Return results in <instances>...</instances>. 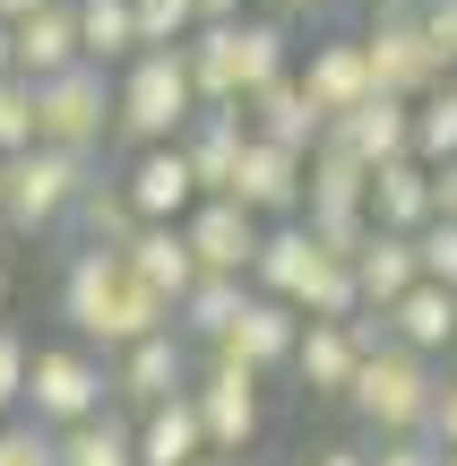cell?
Here are the masks:
<instances>
[{
    "mask_svg": "<svg viewBox=\"0 0 457 466\" xmlns=\"http://www.w3.org/2000/svg\"><path fill=\"white\" fill-rule=\"evenodd\" d=\"M26 380H35V354H26V337L0 319V423L26 415Z\"/></svg>",
    "mask_w": 457,
    "mask_h": 466,
    "instance_id": "34",
    "label": "cell"
},
{
    "mask_svg": "<svg viewBox=\"0 0 457 466\" xmlns=\"http://www.w3.org/2000/svg\"><path fill=\"white\" fill-rule=\"evenodd\" d=\"M432 398H441V371H432L423 354L389 346V354L363 363V380H354V398H345V406L363 415V432H372V450H380V441H423Z\"/></svg>",
    "mask_w": 457,
    "mask_h": 466,
    "instance_id": "4",
    "label": "cell"
},
{
    "mask_svg": "<svg viewBox=\"0 0 457 466\" xmlns=\"http://www.w3.org/2000/svg\"><path fill=\"white\" fill-rule=\"evenodd\" d=\"M372 466H441V450H432V441H380Z\"/></svg>",
    "mask_w": 457,
    "mask_h": 466,
    "instance_id": "39",
    "label": "cell"
},
{
    "mask_svg": "<svg viewBox=\"0 0 457 466\" xmlns=\"http://www.w3.org/2000/svg\"><path fill=\"white\" fill-rule=\"evenodd\" d=\"M0 466H61V432H44V423H0Z\"/></svg>",
    "mask_w": 457,
    "mask_h": 466,
    "instance_id": "35",
    "label": "cell"
},
{
    "mask_svg": "<svg viewBox=\"0 0 457 466\" xmlns=\"http://www.w3.org/2000/svg\"><path fill=\"white\" fill-rule=\"evenodd\" d=\"M0 78H17V26H0Z\"/></svg>",
    "mask_w": 457,
    "mask_h": 466,
    "instance_id": "43",
    "label": "cell"
},
{
    "mask_svg": "<svg viewBox=\"0 0 457 466\" xmlns=\"http://www.w3.org/2000/svg\"><path fill=\"white\" fill-rule=\"evenodd\" d=\"M303 329L311 319L293 311V302H268V294H251V311H242V329L224 337V363H242V371H276V363H293L303 354Z\"/></svg>",
    "mask_w": 457,
    "mask_h": 466,
    "instance_id": "15",
    "label": "cell"
},
{
    "mask_svg": "<svg viewBox=\"0 0 457 466\" xmlns=\"http://www.w3.org/2000/svg\"><path fill=\"white\" fill-rule=\"evenodd\" d=\"M199 423H207V450L216 458H242L259 441V423H268V406H259V371H242V363H224V354H207L199 363Z\"/></svg>",
    "mask_w": 457,
    "mask_h": 466,
    "instance_id": "10",
    "label": "cell"
},
{
    "mask_svg": "<svg viewBox=\"0 0 457 466\" xmlns=\"http://www.w3.org/2000/svg\"><path fill=\"white\" fill-rule=\"evenodd\" d=\"M61 319L78 329V346H95V354H130V346H147V337L173 329V302H155L147 285H138L130 250H95V242H78V250L61 259Z\"/></svg>",
    "mask_w": 457,
    "mask_h": 466,
    "instance_id": "1",
    "label": "cell"
},
{
    "mask_svg": "<svg viewBox=\"0 0 457 466\" xmlns=\"http://www.w3.org/2000/svg\"><path fill=\"white\" fill-rule=\"evenodd\" d=\"M78 35H86V61L95 69H130L138 52V0H78Z\"/></svg>",
    "mask_w": 457,
    "mask_h": 466,
    "instance_id": "28",
    "label": "cell"
},
{
    "mask_svg": "<svg viewBox=\"0 0 457 466\" xmlns=\"http://www.w3.org/2000/svg\"><path fill=\"white\" fill-rule=\"evenodd\" d=\"M423 35H432V52L457 69V0H423Z\"/></svg>",
    "mask_w": 457,
    "mask_h": 466,
    "instance_id": "38",
    "label": "cell"
},
{
    "mask_svg": "<svg viewBox=\"0 0 457 466\" xmlns=\"http://www.w3.org/2000/svg\"><path fill=\"white\" fill-rule=\"evenodd\" d=\"M61 466H138V423L130 415H104V423L61 432Z\"/></svg>",
    "mask_w": 457,
    "mask_h": 466,
    "instance_id": "30",
    "label": "cell"
},
{
    "mask_svg": "<svg viewBox=\"0 0 457 466\" xmlns=\"http://www.w3.org/2000/svg\"><path fill=\"white\" fill-rule=\"evenodd\" d=\"M113 415V371L95 346H35V380H26V423L44 432H78V423Z\"/></svg>",
    "mask_w": 457,
    "mask_h": 466,
    "instance_id": "5",
    "label": "cell"
},
{
    "mask_svg": "<svg viewBox=\"0 0 457 466\" xmlns=\"http://www.w3.org/2000/svg\"><path fill=\"white\" fill-rule=\"evenodd\" d=\"M337 138H345V147H354L372 173H380V165H406V156H414V104H397V96H372L354 121H337Z\"/></svg>",
    "mask_w": 457,
    "mask_h": 466,
    "instance_id": "26",
    "label": "cell"
},
{
    "mask_svg": "<svg viewBox=\"0 0 457 466\" xmlns=\"http://www.w3.org/2000/svg\"><path fill=\"white\" fill-rule=\"evenodd\" d=\"M242 113H251V130L268 138V147H285V156H320V138H328V121H320V104H311L303 78H276L268 96H251Z\"/></svg>",
    "mask_w": 457,
    "mask_h": 466,
    "instance_id": "17",
    "label": "cell"
},
{
    "mask_svg": "<svg viewBox=\"0 0 457 466\" xmlns=\"http://www.w3.org/2000/svg\"><path fill=\"white\" fill-rule=\"evenodd\" d=\"M268 17H303V9H320V0H259Z\"/></svg>",
    "mask_w": 457,
    "mask_h": 466,
    "instance_id": "44",
    "label": "cell"
},
{
    "mask_svg": "<svg viewBox=\"0 0 457 466\" xmlns=\"http://www.w3.org/2000/svg\"><path fill=\"white\" fill-rule=\"evenodd\" d=\"M320 259H328V250H320V233H311V225H268V250H259L251 285L268 302H303V285L320 277Z\"/></svg>",
    "mask_w": 457,
    "mask_h": 466,
    "instance_id": "22",
    "label": "cell"
},
{
    "mask_svg": "<svg viewBox=\"0 0 457 466\" xmlns=\"http://www.w3.org/2000/svg\"><path fill=\"white\" fill-rule=\"evenodd\" d=\"M293 78L311 86V104H320V121L337 130V121H354L363 104L380 96V78H372V44H363V26H337V35H320L311 44V61L293 69Z\"/></svg>",
    "mask_w": 457,
    "mask_h": 466,
    "instance_id": "9",
    "label": "cell"
},
{
    "mask_svg": "<svg viewBox=\"0 0 457 466\" xmlns=\"http://www.w3.org/2000/svg\"><path fill=\"white\" fill-rule=\"evenodd\" d=\"M414 165H457V96L441 86L432 104H414Z\"/></svg>",
    "mask_w": 457,
    "mask_h": 466,
    "instance_id": "33",
    "label": "cell"
},
{
    "mask_svg": "<svg viewBox=\"0 0 457 466\" xmlns=\"http://www.w3.org/2000/svg\"><path fill=\"white\" fill-rule=\"evenodd\" d=\"M0 302H9V268H0Z\"/></svg>",
    "mask_w": 457,
    "mask_h": 466,
    "instance_id": "46",
    "label": "cell"
},
{
    "mask_svg": "<svg viewBox=\"0 0 457 466\" xmlns=\"http://www.w3.org/2000/svg\"><path fill=\"white\" fill-rule=\"evenodd\" d=\"M441 466H457V458H441Z\"/></svg>",
    "mask_w": 457,
    "mask_h": 466,
    "instance_id": "49",
    "label": "cell"
},
{
    "mask_svg": "<svg viewBox=\"0 0 457 466\" xmlns=\"http://www.w3.org/2000/svg\"><path fill=\"white\" fill-rule=\"evenodd\" d=\"M182 233H190V250H199V277H242L251 285L259 250H268V225H259L242 199H199V217H190Z\"/></svg>",
    "mask_w": 457,
    "mask_h": 466,
    "instance_id": "12",
    "label": "cell"
},
{
    "mask_svg": "<svg viewBox=\"0 0 457 466\" xmlns=\"http://www.w3.org/2000/svg\"><path fill=\"white\" fill-rule=\"evenodd\" d=\"M35 104H44V147H61V156H86V165H95V147L121 130V69H95V61H78L69 78L35 86Z\"/></svg>",
    "mask_w": 457,
    "mask_h": 466,
    "instance_id": "7",
    "label": "cell"
},
{
    "mask_svg": "<svg viewBox=\"0 0 457 466\" xmlns=\"http://www.w3.org/2000/svg\"><path fill=\"white\" fill-rule=\"evenodd\" d=\"M207 466H242V458H207Z\"/></svg>",
    "mask_w": 457,
    "mask_h": 466,
    "instance_id": "47",
    "label": "cell"
},
{
    "mask_svg": "<svg viewBox=\"0 0 457 466\" xmlns=\"http://www.w3.org/2000/svg\"><path fill=\"white\" fill-rule=\"evenodd\" d=\"M414 250H423V285H449L457 294V225L441 217L432 233H414Z\"/></svg>",
    "mask_w": 457,
    "mask_h": 466,
    "instance_id": "36",
    "label": "cell"
},
{
    "mask_svg": "<svg viewBox=\"0 0 457 466\" xmlns=\"http://www.w3.org/2000/svg\"><path fill=\"white\" fill-rule=\"evenodd\" d=\"M95 190V165L86 156H61V147H26L9 165V225L17 233H52L78 217V199Z\"/></svg>",
    "mask_w": 457,
    "mask_h": 466,
    "instance_id": "8",
    "label": "cell"
},
{
    "mask_svg": "<svg viewBox=\"0 0 457 466\" xmlns=\"http://www.w3.org/2000/svg\"><path fill=\"white\" fill-rule=\"evenodd\" d=\"M121 190H130L138 225H190V217H199V199H207L182 147H138L130 173H121Z\"/></svg>",
    "mask_w": 457,
    "mask_h": 466,
    "instance_id": "13",
    "label": "cell"
},
{
    "mask_svg": "<svg viewBox=\"0 0 457 466\" xmlns=\"http://www.w3.org/2000/svg\"><path fill=\"white\" fill-rule=\"evenodd\" d=\"M389 329H397V346H406V354H423V363H432L441 346H457V294H449V285H414V294L389 311Z\"/></svg>",
    "mask_w": 457,
    "mask_h": 466,
    "instance_id": "27",
    "label": "cell"
},
{
    "mask_svg": "<svg viewBox=\"0 0 457 466\" xmlns=\"http://www.w3.org/2000/svg\"><path fill=\"white\" fill-rule=\"evenodd\" d=\"M26 147H44V104H35V78H0V165H17Z\"/></svg>",
    "mask_w": 457,
    "mask_h": 466,
    "instance_id": "31",
    "label": "cell"
},
{
    "mask_svg": "<svg viewBox=\"0 0 457 466\" xmlns=\"http://www.w3.org/2000/svg\"><path fill=\"white\" fill-rule=\"evenodd\" d=\"M449 96H457V69H449Z\"/></svg>",
    "mask_w": 457,
    "mask_h": 466,
    "instance_id": "48",
    "label": "cell"
},
{
    "mask_svg": "<svg viewBox=\"0 0 457 466\" xmlns=\"http://www.w3.org/2000/svg\"><path fill=\"white\" fill-rule=\"evenodd\" d=\"M78 61H86V35H78V0H52L44 17H26V26H17V78L52 86V78H69Z\"/></svg>",
    "mask_w": 457,
    "mask_h": 466,
    "instance_id": "16",
    "label": "cell"
},
{
    "mask_svg": "<svg viewBox=\"0 0 457 466\" xmlns=\"http://www.w3.org/2000/svg\"><path fill=\"white\" fill-rule=\"evenodd\" d=\"M251 294H259V285H242V277H199V285H190V302L173 311V329H182L190 346H207V354H216L224 337L242 329V311H251Z\"/></svg>",
    "mask_w": 457,
    "mask_h": 466,
    "instance_id": "25",
    "label": "cell"
},
{
    "mask_svg": "<svg viewBox=\"0 0 457 466\" xmlns=\"http://www.w3.org/2000/svg\"><path fill=\"white\" fill-rule=\"evenodd\" d=\"M311 466H372L363 441H328V450H311Z\"/></svg>",
    "mask_w": 457,
    "mask_h": 466,
    "instance_id": "40",
    "label": "cell"
},
{
    "mask_svg": "<svg viewBox=\"0 0 457 466\" xmlns=\"http://www.w3.org/2000/svg\"><path fill=\"white\" fill-rule=\"evenodd\" d=\"M190 78H199V104H207V113L268 96L276 78H293V35H285V17L259 9V17H233V26H199V44H190Z\"/></svg>",
    "mask_w": 457,
    "mask_h": 466,
    "instance_id": "2",
    "label": "cell"
},
{
    "mask_svg": "<svg viewBox=\"0 0 457 466\" xmlns=\"http://www.w3.org/2000/svg\"><path fill=\"white\" fill-rule=\"evenodd\" d=\"M363 44H372V78H380V96H397V104H432V96L449 86V61L432 52V35H423V0H380L372 26H363Z\"/></svg>",
    "mask_w": 457,
    "mask_h": 466,
    "instance_id": "6",
    "label": "cell"
},
{
    "mask_svg": "<svg viewBox=\"0 0 457 466\" xmlns=\"http://www.w3.org/2000/svg\"><path fill=\"white\" fill-rule=\"evenodd\" d=\"M52 0H0V26H26V17H44Z\"/></svg>",
    "mask_w": 457,
    "mask_h": 466,
    "instance_id": "41",
    "label": "cell"
},
{
    "mask_svg": "<svg viewBox=\"0 0 457 466\" xmlns=\"http://www.w3.org/2000/svg\"><path fill=\"white\" fill-rule=\"evenodd\" d=\"M293 380H303V398H354V380H363V346H354V329H328V319H311V329H303V354H293Z\"/></svg>",
    "mask_w": 457,
    "mask_h": 466,
    "instance_id": "19",
    "label": "cell"
},
{
    "mask_svg": "<svg viewBox=\"0 0 457 466\" xmlns=\"http://www.w3.org/2000/svg\"><path fill=\"white\" fill-rule=\"evenodd\" d=\"M423 441H432L441 458H457V371L441 380V398H432V423H423Z\"/></svg>",
    "mask_w": 457,
    "mask_h": 466,
    "instance_id": "37",
    "label": "cell"
},
{
    "mask_svg": "<svg viewBox=\"0 0 457 466\" xmlns=\"http://www.w3.org/2000/svg\"><path fill=\"white\" fill-rule=\"evenodd\" d=\"M363 277V311H397V302L423 285V250H414V233H372V250L354 259Z\"/></svg>",
    "mask_w": 457,
    "mask_h": 466,
    "instance_id": "24",
    "label": "cell"
},
{
    "mask_svg": "<svg viewBox=\"0 0 457 466\" xmlns=\"http://www.w3.org/2000/svg\"><path fill=\"white\" fill-rule=\"evenodd\" d=\"M251 113L242 104H224V113H199L190 121V138H182V156H190V173H199V190L207 199H233L242 190V156H251Z\"/></svg>",
    "mask_w": 457,
    "mask_h": 466,
    "instance_id": "14",
    "label": "cell"
},
{
    "mask_svg": "<svg viewBox=\"0 0 457 466\" xmlns=\"http://www.w3.org/2000/svg\"><path fill=\"white\" fill-rule=\"evenodd\" d=\"M130 268H138V285H147L155 302H173V311H182L190 285H199V250H190L182 225H147V233L130 242Z\"/></svg>",
    "mask_w": 457,
    "mask_h": 466,
    "instance_id": "20",
    "label": "cell"
},
{
    "mask_svg": "<svg viewBox=\"0 0 457 466\" xmlns=\"http://www.w3.org/2000/svg\"><path fill=\"white\" fill-rule=\"evenodd\" d=\"M190 389H199V363H190V337H182V329H164V337H147V346L113 354V398L138 406V415L190 398Z\"/></svg>",
    "mask_w": 457,
    "mask_h": 466,
    "instance_id": "11",
    "label": "cell"
},
{
    "mask_svg": "<svg viewBox=\"0 0 457 466\" xmlns=\"http://www.w3.org/2000/svg\"><path fill=\"white\" fill-rule=\"evenodd\" d=\"M303 217H372V165H363L337 130H328L320 156H311V208Z\"/></svg>",
    "mask_w": 457,
    "mask_h": 466,
    "instance_id": "18",
    "label": "cell"
},
{
    "mask_svg": "<svg viewBox=\"0 0 457 466\" xmlns=\"http://www.w3.org/2000/svg\"><path fill=\"white\" fill-rule=\"evenodd\" d=\"M0 225H9V165H0Z\"/></svg>",
    "mask_w": 457,
    "mask_h": 466,
    "instance_id": "45",
    "label": "cell"
},
{
    "mask_svg": "<svg viewBox=\"0 0 457 466\" xmlns=\"http://www.w3.org/2000/svg\"><path fill=\"white\" fill-rule=\"evenodd\" d=\"M199 0H138V44L147 52H190L199 44Z\"/></svg>",
    "mask_w": 457,
    "mask_h": 466,
    "instance_id": "32",
    "label": "cell"
},
{
    "mask_svg": "<svg viewBox=\"0 0 457 466\" xmlns=\"http://www.w3.org/2000/svg\"><path fill=\"white\" fill-rule=\"evenodd\" d=\"M199 78H190V52H138L121 69V138L138 147H182L190 121H199Z\"/></svg>",
    "mask_w": 457,
    "mask_h": 466,
    "instance_id": "3",
    "label": "cell"
},
{
    "mask_svg": "<svg viewBox=\"0 0 457 466\" xmlns=\"http://www.w3.org/2000/svg\"><path fill=\"white\" fill-rule=\"evenodd\" d=\"M199 17H207V26H233V17H242V0H199Z\"/></svg>",
    "mask_w": 457,
    "mask_h": 466,
    "instance_id": "42",
    "label": "cell"
},
{
    "mask_svg": "<svg viewBox=\"0 0 457 466\" xmlns=\"http://www.w3.org/2000/svg\"><path fill=\"white\" fill-rule=\"evenodd\" d=\"M372 225L380 233H432L441 225V208H432V165H380L372 173Z\"/></svg>",
    "mask_w": 457,
    "mask_h": 466,
    "instance_id": "21",
    "label": "cell"
},
{
    "mask_svg": "<svg viewBox=\"0 0 457 466\" xmlns=\"http://www.w3.org/2000/svg\"><path fill=\"white\" fill-rule=\"evenodd\" d=\"M69 225H78V242H95V250H130L138 233H147V225H138V208H130V190H121L113 173H95V190L78 199V217H69Z\"/></svg>",
    "mask_w": 457,
    "mask_h": 466,
    "instance_id": "29",
    "label": "cell"
},
{
    "mask_svg": "<svg viewBox=\"0 0 457 466\" xmlns=\"http://www.w3.org/2000/svg\"><path fill=\"white\" fill-rule=\"evenodd\" d=\"M207 423H199V398H173L155 415H138V466H207Z\"/></svg>",
    "mask_w": 457,
    "mask_h": 466,
    "instance_id": "23",
    "label": "cell"
}]
</instances>
